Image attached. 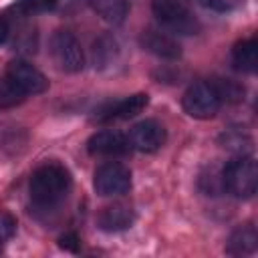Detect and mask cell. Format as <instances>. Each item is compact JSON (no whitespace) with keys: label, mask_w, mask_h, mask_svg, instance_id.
I'll use <instances>...</instances> for the list:
<instances>
[{"label":"cell","mask_w":258,"mask_h":258,"mask_svg":"<svg viewBox=\"0 0 258 258\" xmlns=\"http://www.w3.org/2000/svg\"><path fill=\"white\" fill-rule=\"evenodd\" d=\"M71 191V173L60 163L40 165L30 177V200L36 208L50 210Z\"/></svg>","instance_id":"1"},{"label":"cell","mask_w":258,"mask_h":258,"mask_svg":"<svg viewBox=\"0 0 258 258\" xmlns=\"http://www.w3.org/2000/svg\"><path fill=\"white\" fill-rule=\"evenodd\" d=\"M155 18L173 34H194L200 24L191 14V0H151Z\"/></svg>","instance_id":"2"},{"label":"cell","mask_w":258,"mask_h":258,"mask_svg":"<svg viewBox=\"0 0 258 258\" xmlns=\"http://www.w3.org/2000/svg\"><path fill=\"white\" fill-rule=\"evenodd\" d=\"M256 161L250 155H238L222 167V185L236 198H252L256 194Z\"/></svg>","instance_id":"3"},{"label":"cell","mask_w":258,"mask_h":258,"mask_svg":"<svg viewBox=\"0 0 258 258\" xmlns=\"http://www.w3.org/2000/svg\"><path fill=\"white\" fill-rule=\"evenodd\" d=\"M183 111L194 119H210L218 113L222 101L212 81H198L189 85L181 97Z\"/></svg>","instance_id":"4"},{"label":"cell","mask_w":258,"mask_h":258,"mask_svg":"<svg viewBox=\"0 0 258 258\" xmlns=\"http://www.w3.org/2000/svg\"><path fill=\"white\" fill-rule=\"evenodd\" d=\"M50 54L64 73H79L85 67V52L77 36L69 30H56L50 38Z\"/></svg>","instance_id":"5"},{"label":"cell","mask_w":258,"mask_h":258,"mask_svg":"<svg viewBox=\"0 0 258 258\" xmlns=\"http://www.w3.org/2000/svg\"><path fill=\"white\" fill-rule=\"evenodd\" d=\"M93 187L103 198H113V196L127 194L129 187H131V171L123 163H115V161L103 163L95 171Z\"/></svg>","instance_id":"6"},{"label":"cell","mask_w":258,"mask_h":258,"mask_svg":"<svg viewBox=\"0 0 258 258\" xmlns=\"http://www.w3.org/2000/svg\"><path fill=\"white\" fill-rule=\"evenodd\" d=\"M6 79L24 95H40L48 89L46 77L36 67H32L30 62H26L22 58H16V60L8 62Z\"/></svg>","instance_id":"7"},{"label":"cell","mask_w":258,"mask_h":258,"mask_svg":"<svg viewBox=\"0 0 258 258\" xmlns=\"http://www.w3.org/2000/svg\"><path fill=\"white\" fill-rule=\"evenodd\" d=\"M165 139H167L165 127L155 119L139 121L137 125L131 127V131L127 135L131 149H137L141 153H153V151L161 149L165 145Z\"/></svg>","instance_id":"8"},{"label":"cell","mask_w":258,"mask_h":258,"mask_svg":"<svg viewBox=\"0 0 258 258\" xmlns=\"http://www.w3.org/2000/svg\"><path fill=\"white\" fill-rule=\"evenodd\" d=\"M139 42H141V46H143L147 52H151V54H155V56H159V58H169V60H173V58H179V56H181V46H179V42H177L167 30H161V28H145V30L141 32Z\"/></svg>","instance_id":"9"},{"label":"cell","mask_w":258,"mask_h":258,"mask_svg":"<svg viewBox=\"0 0 258 258\" xmlns=\"http://www.w3.org/2000/svg\"><path fill=\"white\" fill-rule=\"evenodd\" d=\"M87 149L91 155H125L131 145L127 137L119 131H97L87 141Z\"/></svg>","instance_id":"10"},{"label":"cell","mask_w":258,"mask_h":258,"mask_svg":"<svg viewBox=\"0 0 258 258\" xmlns=\"http://www.w3.org/2000/svg\"><path fill=\"white\" fill-rule=\"evenodd\" d=\"M149 103V97L145 93H137V95H131L127 99H121L113 105H109L107 109L101 111L99 115V121L101 123H111V121H125V119H131L135 115H139Z\"/></svg>","instance_id":"11"},{"label":"cell","mask_w":258,"mask_h":258,"mask_svg":"<svg viewBox=\"0 0 258 258\" xmlns=\"http://www.w3.org/2000/svg\"><path fill=\"white\" fill-rule=\"evenodd\" d=\"M135 222V212L127 204H111L101 210L97 216V224L103 232H121L131 228Z\"/></svg>","instance_id":"12"},{"label":"cell","mask_w":258,"mask_h":258,"mask_svg":"<svg viewBox=\"0 0 258 258\" xmlns=\"http://www.w3.org/2000/svg\"><path fill=\"white\" fill-rule=\"evenodd\" d=\"M256 246H258L256 228L252 224H244L230 234L228 244H226V252L232 256H246V254H254Z\"/></svg>","instance_id":"13"},{"label":"cell","mask_w":258,"mask_h":258,"mask_svg":"<svg viewBox=\"0 0 258 258\" xmlns=\"http://www.w3.org/2000/svg\"><path fill=\"white\" fill-rule=\"evenodd\" d=\"M232 62H234V69H238L242 73H254L256 64H258L256 38H246V40L236 42V46L232 48Z\"/></svg>","instance_id":"14"},{"label":"cell","mask_w":258,"mask_h":258,"mask_svg":"<svg viewBox=\"0 0 258 258\" xmlns=\"http://www.w3.org/2000/svg\"><path fill=\"white\" fill-rule=\"evenodd\" d=\"M97 16H101L109 24H121L127 16L125 0H89Z\"/></svg>","instance_id":"15"},{"label":"cell","mask_w":258,"mask_h":258,"mask_svg":"<svg viewBox=\"0 0 258 258\" xmlns=\"http://www.w3.org/2000/svg\"><path fill=\"white\" fill-rule=\"evenodd\" d=\"M117 54H119V44L113 36L103 34L101 38L95 40V44H93V62H95V67H99V69L109 67L117 58Z\"/></svg>","instance_id":"16"},{"label":"cell","mask_w":258,"mask_h":258,"mask_svg":"<svg viewBox=\"0 0 258 258\" xmlns=\"http://www.w3.org/2000/svg\"><path fill=\"white\" fill-rule=\"evenodd\" d=\"M24 93H20L8 79L0 81V109H12L24 101Z\"/></svg>","instance_id":"17"},{"label":"cell","mask_w":258,"mask_h":258,"mask_svg":"<svg viewBox=\"0 0 258 258\" xmlns=\"http://www.w3.org/2000/svg\"><path fill=\"white\" fill-rule=\"evenodd\" d=\"M214 83V87H216V91H218V97H220V101L224 103H236V101H240L242 99V95H244V89L240 87V85H236L234 81H230V79H220V81H212Z\"/></svg>","instance_id":"18"},{"label":"cell","mask_w":258,"mask_h":258,"mask_svg":"<svg viewBox=\"0 0 258 258\" xmlns=\"http://www.w3.org/2000/svg\"><path fill=\"white\" fill-rule=\"evenodd\" d=\"M60 0H20L18 10L22 12H42V10H50L58 4Z\"/></svg>","instance_id":"19"},{"label":"cell","mask_w":258,"mask_h":258,"mask_svg":"<svg viewBox=\"0 0 258 258\" xmlns=\"http://www.w3.org/2000/svg\"><path fill=\"white\" fill-rule=\"evenodd\" d=\"M14 232H16V220L8 212H0V244L12 238Z\"/></svg>","instance_id":"20"},{"label":"cell","mask_w":258,"mask_h":258,"mask_svg":"<svg viewBox=\"0 0 258 258\" xmlns=\"http://www.w3.org/2000/svg\"><path fill=\"white\" fill-rule=\"evenodd\" d=\"M206 8H212V10H218V12H226L230 8L236 6L238 0H200Z\"/></svg>","instance_id":"21"},{"label":"cell","mask_w":258,"mask_h":258,"mask_svg":"<svg viewBox=\"0 0 258 258\" xmlns=\"http://www.w3.org/2000/svg\"><path fill=\"white\" fill-rule=\"evenodd\" d=\"M58 242H60L62 248H67V250H71V252H77L79 246H81V240H79V236H77L75 232H67L64 236H60Z\"/></svg>","instance_id":"22"},{"label":"cell","mask_w":258,"mask_h":258,"mask_svg":"<svg viewBox=\"0 0 258 258\" xmlns=\"http://www.w3.org/2000/svg\"><path fill=\"white\" fill-rule=\"evenodd\" d=\"M10 36V28H8V22L4 18H0V44H4Z\"/></svg>","instance_id":"23"},{"label":"cell","mask_w":258,"mask_h":258,"mask_svg":"<svg viewBox=\"0 0 258 258\" xmlns=\"http://www.w3.org/2000/svg\"><path fill=\"white\" fill-rule=\"evenodd\" d=\"M0 248H2V244H0Z\"/></svg>","instance_id":"24"}]
</instances>
